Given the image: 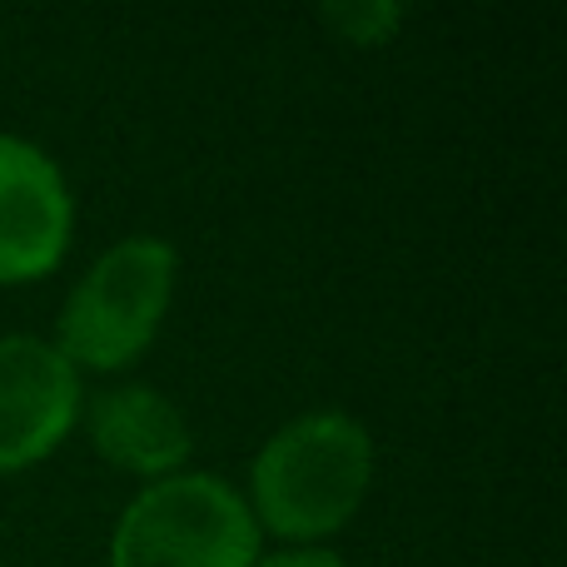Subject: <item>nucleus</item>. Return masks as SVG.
Returning a JSON list of instances; mask_svg holds the SVG:
<instances>
[{
  "label": "nucleus",
  "mask_w": 567,
  "mask_h": 567,
  "mask_svg": "<svg viewBox=\"0 0 567 567\" xmlns=\"http://www.w3.org/2000/svg\"><path fill=\"white\" fill-rule=\"evenodd\" d=\"M90 443L110 468L135 473V478L150 483L185 473L189 453H195V433H189L185 413L150 383H120V389L95 393Z\"/></svg>",
  "instance_id": "nucleus-6"
},
{
  "label": "nucleus",
  "mask_w": 567,
  "mask_h": 567,
  "mask_svg": "<svg viewBox=\"0 0 567 567\" xmlns=\"http://www.w3.org/2000/svg\"><path fill=\"white\" fill-rule=\"evenodd\" d=\"M323 20H329L343 40H353V45H383V40L393 35V25L403 20V10L383 6V0H369V6H333V10H323Z\"/></svg>",
  "instance_id": "nucleus-7"
},
{
  "label": "nucleus",
  "mask_w": 567,
  "mask_h": 567,
  "mask_svg": "<svg viewBox=\"0 0 567 567\" xmlns=\"http://www.w3.org/2000/svg\"><path fill=\"white\" fill-rule=\"evenodd\" d=\"M373 483V439L353 413H303L259 449L249 473V513L284 548L339 533Z\"/></svg>",
  "instance_id": "nucleus-1"
},
{
  "label": "nucleus",
  "mask_w": 567,
  "mask_h": 567,
  "mask_svg": "<svg viewBox=\"0 0 567 567\" xmlns=\"http://www.w3.org/2000/svg\"><path fill=\"white\" fill-rule=\"evenodd\" d=\"M75 205L40 145L0 135V284H35L65 259Z\"/></svg>",
  "instance_id": "nucleus-5"
},
{
  "label": "nucleus",
  "mask_w": 567,
  "mask_h": 567,
  "mask_svg": "<svg viewBox=\"0 0 567 567\" xmlns=\"http://www.w3.org/2000/svg\"><path fill=\"white\" fill-rule=\"evenodd\" d=\"M175 269V249L155 235L120 239L115 249H105L70 289L55 323V349L70 359V369L115 373L135 363L169 313Z\"/></svg>",
  "instance_id": "nucleus-2"
},
{
  "label": "nucleus",
  "mask_w": 567,
  "mask_h": 567,
  "mask_svg": "<svg viewBox=\"0 0 567 567\" xmlns=\"http://www.w3.org/2000/svg\"><path fill=\"white\" fill-rule=\"evenodd\" d=\"M255 567H349L339 553L319 548V543H303V548H279V553H259Z\"/></svg>",
  "instance_id": "nucleus-8"
},
{
  "label": "nucleus",
  "mask_w": 567,
  "mask_h": 567,
  "mask_svg": "<svg viewBox=\"0 0 567 567\" xmlns=\"http://www.w3.org/2000/svg\"><path fill=\"white\" fill-rule=\"evenodd\" d=\"M80 419V373L50 339H0V473L35 468Z\"/></svg>",
  "instance_id": "nucleus-4"
},
{
  "label": "nucleus",
  "mask_w": 567,
  "mask_h": 567,
  "mask_svg": "<svg viewBox=\"0 0 567 567\" xmlns=\"http://www.w3.org/2000/svg\"><path fill=\"white\" fill-rule=\"evenodd\" d=\"M259 523L245 493L215 473H169L130 498L110 567H255Z\"/></svg>",
  "instance_id": "nucleus-3"
}]
</instances>
